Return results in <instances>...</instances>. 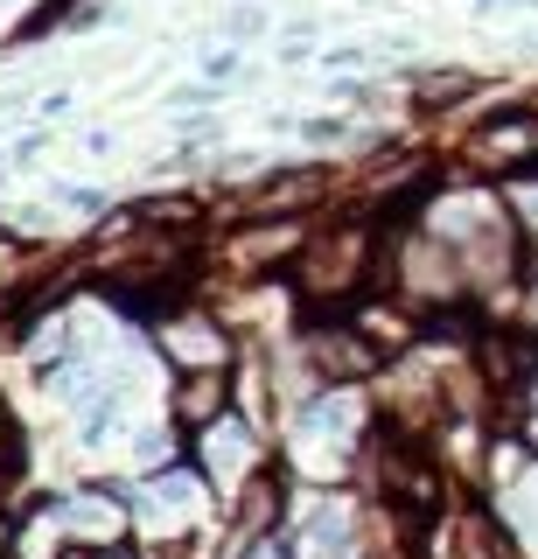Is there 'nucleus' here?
Masks as SVG:
<instances>
[{
    "mask_svg": "<svg viewBox=\"0 0 538 559\" xmlns=\"http://www.w3.org/2000/svg\"><path fill=\"white\" fill-rule=\"evenodd\" d=\"M308 364L328 378V384H357V378H371L378 364H385V343L371 336L363 322H350V329H336V322H315L308 329Z\"/></svg>",
    "mask_w": 538,
    "mask_h": 559,
    "instance_id": "f257e3e1",
    "label": "nucleus"
},
{
    "mask_svg": "<svg viewBox=\"0 0 538 559\" xmlns=\"http://www.w3.org/2000/svg\"><path fill=\"white\" fill-rule=\"evenodd\" d=\"M476 357H482L490 392H503V399L525 392L531 399V384H538V343L531 336H517V329H482V336H476Z\"/></svg>",
    "mask_w": 538,
    "mask_h": 559,
    "instance_id": "f03ea898",
    "label": "nucleus"
},
{
    "mask_svg": "<svg viewBox=\"0 0 538 559\" xmlns=\"http://www.w3.org/2000/svg\"><path fill=\"white\" fill-rule=\"evenodd\" d=\"M224 399H231V378H224L217 364H196V371L182 378V392H176V413L189 419V427H217Z\"/></svg>",
    "mask_w": 538,
    "mask_h": 559,
    "instance_id": "7ed1b4c3",
    "label": "nucleus"
},
{
    "mask_svg": "<svg viewBox=\"0 0 538 559\" xmlns=\"http://www.w3.org/2000/svg\"><path fill=\"white\" fill-rule=\"evenodd\" d=\"M273 518H280V476L266 468V476H252V489L238 497V532H246V546L273 532Z\"/></svg>",
    "mask_w": 538,
    "mask_h": 559,
    "instance_id": "20e7f679",
    "label": "nucleus"
},
{
    "mask_svg": "<svg viewBox=\"0 0 538 559\" xmlns=\"http://www.w3.org/2000/svg\"><path fill=\"white\" fill-rule=\"evenodd\" d=\"M162 343L176 349L182 364H217V357H224L217 329H203V322H168V329H162Z\"/></svg>",
    "mask_w": 538,
    "mask_h": 559,
    "instance_id": "39448f33",
    "label": "nucleus"
},
{
    "mask_svg": "<svg viewBox=\"0 0 538 559\" xmlns=\"http://www.w3.org/2000/svg\"><path fill=\"white\" fill-rule=\"evenodd\" d=\"M133 217L141 224H196V197H147V203H133Z\"/></svg>",
    "mask_w": 538,
    "mask_h": 559,
    "instance_id": "423d86ee",
    "label": "nucleus"
},
{
    "mask_svg": "<svg viewBox=\"0 0 538 559\" xmlns=\"http://www.w3.org/2000/svg\"><path fill=\"white\" fill-rule=\"evenodd\" d=\"M462 92H476L468 70H427V78H420V98L427 105H447V98H462Z\"/></svg>",
    "mask_w": 538,
    "mask_h": 559,
    "instance_id": "0eeeda50",
    "label": "nucleus"
},
{
    "mask_svg": "<svg viewBox=\"0 0 538 559\" xmlns=\"http://www.w3.org/2000/svg\"><path fill=\"white\" fill-rule=\"evenodd\" d=\"M57 203L77 210V217H98V210H106V197H98V189H77V182H57Z\"/></svg>",
    "mask_w": 538,
    "mask_h": 559,
    "instance_id": "6e6552de",
    "label": "nucleus"
},
{
    "mask_svg": "<svg viewBox=\"0 0 538 559\" xmlns=\"http://www.w3.org/2000/svg\"><path fill=\"white\" fill-rule=\"evenodd\" d=\"M224 28H231L238 43H246V35H259V28H266V14H259V8H238V14H231V22H224Z\"/></svg>",
    "mask_w": 538,
    "mask_h": 559,
    "instance_id": "1a4fd4ad",
    "label": "nucleus"
},
{
    "mask_svg": "<svg viewBox=\"0 0 538 559\" xmlns=\"http://www.w3.org/2000/svg\"><path fill=\"white\" fill-rule=\"evenodd\" d=\"M350 127H343V119H301V140H343Z\"/></svg>",
    "mask_w": 538,
    "mask_h": 559,
    "instance_id": "9d476101",
    "label": "nucleus"
},
{
    "mask_svg": "<svg viewBox=\"0 0 538 559\" xmlns=\"http://www.w3.org/2000/svg\"><path fill=\"white\" fill-rule=\"evenodd\" d=\"M63 559H98V552H92V546H71V552H63Z\"/></svg>",
    "mask_w": 538,
    "mask_h": 559,
    "instance_id": "9b49d317",
    "label": "nucleus"
},
{
    "mask_svg": "<svg viewBox=\"0 0 538 559\" xmlns=\"http://www.w3.org/2000/svg\"><path fill=\"white\" fill-rule=\"evenodd\" d=\"M490 8H503V0H476V14H490Z\"/></svg>",
    "mask_w": 538,
    "mask_h": 559,
    "instance_id": "f8f14e48",
    "label": "nucleus"
},
{
    "mask_svg": "<svg viewBox=\"0 0 538 559\" xmlns=\"http://www.w3.org/2000/svg\"><path fill=\"white\" fill-rule=\"evenodd\" d=\"M0 546H8V518H0Z\"/></svg>",
    "mask_w": 538,
    "mask_h": 559,
    "instance_id": "ddd939ff",
    "label": "nucleus"
}]
</instances>
